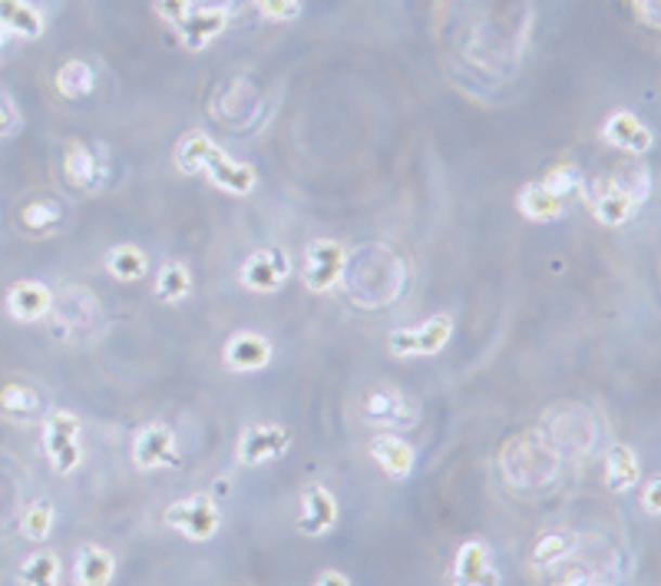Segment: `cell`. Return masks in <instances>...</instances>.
Instances as JSON below:
<instances>
[{
	"label": "cell",
	"instance_id": "8992f818",
	"mask_svg": "<svg viewBox=\"0 0 661 586\" xmlns=\"http://www.w3.org/2000/svg\"><path fill=\"white\" fill-rule=\"evenodd\" d=\"M291 447V434L282 424H248L238 437V461L245 468H258L278 461L282 454Z\"/></svg>",
	"mask_w": 661,
	"mask_h": 586
},
{
	"label": "cell",
	"instance_id": "1f68e13d",
	"mask_svg": "<svg viewBox=\"0 0 661 586\" xmlns=\"http://www.w3.org/2000/svg\"><path fill=\"white\" fill-rule=\"evenodd\" d=\"M21 222H24V229H30V232H50V229L60 222V206H56L53 200H37V203L24 206Z\"/></svg>",
	"mask_w": 661,
	"mask_h": 586
},
{
	"label": "cell",
	"instance_id": "4316f807",
	"mask_svg": "<svg viewBox=\"0 0 661 586\" xmlns=\"http://www.w3.org/2000/svg\"><path fill=\"white\" fill-rule=\"evenodd\" d=\"M549 195H556V200H569V195H575V192H582V186H585V179H582V173H579V166L575 163H559V166H553L546 176H543V182H540Z\"/></svg>",
	"mask_w": 661,
	"mask_h": 586
},
{
	"label": "cell",
	"instance_id": "8fae6325",
	"mask_svg": "<svg viewBox=\"0 0 661 586\" xmlns=\"http://www.w3.org/2000/svg\"><path fill=\"white\" fill-rule=\"evenodd\" d=\"M229 21H232V8H225V4L192 8V14L179 27V40L185 50H206L212 40H219L229 30Z\"/></svg>",
	"mask_w": 661,
	"mask_h": 586
},
{
	"label": "cell",
	"instance_id": "ab89813d",
	"mask_svg": "<svg viewBox=\"0 0 661 586\" xmlns=\"http://www.w3.org/2000/svg\"><path fill=\"white\" fill-rule=\"evenodd\" d=\"M588 579L582 576V573H572V576H566V579H559L556 586H585Z\"/></svg>",
	"mask_w": 661,
	"mask_h": 586
},
{
	"label": "cell",
	"instance_id": "f35d334b",
	"mask_svg": "<svg viewBox=\"0 0 661 586\" xmlns=\"http://www.w3.org/2000/svg\"><path fill=\"white\" fill-rule=\"evenodd\" d=\"M314 586H351V579H348L341 570H324V573L314 579Z\"/></svg>",
	"mask_w": 661,
	"mask_h": 586
},
{
	"label": "cell",
	"instance_id": "d4e9b609",
	"mask_svg": "<svg viewBox=\"0 0 661 586\" xmlns=\"http://www.w3.org/2000/svg\"><path fill=\"white\" fill-rule=\"evenodd\" d=\"M638 474H641V468H638V458H635V450H632L628 444H615V447H609V458H606V481H609V487H612L615 494L632 491V487L638 484Z\"/></svg>",
	"mask_w": 661,
	"mask_h": 586
},
{
	"label": "cell",
	"instance_id": "7a4b0ae2",
	"mask_svg": "<svg viewBox=\"0 0 661 586\" xmlns=\"http://www.w3.org/2000/svg\"><path fill=\"white\" fill-rule=\"evenodd\" d=\"M345 263H348V249L338 239H314L304 249L301 258V282L308 292H330L341 276H345Z\"/></svg>",
	"mask_w": 661,
	"mask_h": 586
},
{
	"label": "cell",
	"instance_id": "8d00e7d4",
	"mask_svg": "<svg viewBox=\"0 0 661 586\" xmlns=\"http://www.w3.org/2000/svg\"><path fill=\"white\" fill-rule=\"evenodd\" d=\"M632 11H635V21H641L651 30L661 24V4H658V0H632Z\"/></svg>",
	"mask_w": 661,
	"mask_h": 586
},
{
	"label": "cell",
	"instance_id": "60d3db41",
	"mask_svg": "<svg viewBox=\"0 0 661 586\" xmlns=\"http://www.w3.org/2000/svg\"><path fill=\"white\" fill-rule=\"evenodd\" d=\"M585 586H609V583H599V579H588Z\"/></svg>",
	"mask_w": 661,
	"mask_h": 586
},
{
	"label": "cell",
	"instance_id": "836d02e7",
	"mask_svg": "<svg viewBox=\"0 0 661 586\" xmlns=\"http://www.w3.org/2000/svg\"><path fill=\"white\" fill-rule=\"evenodd\" d=\"M255 11H258L264 21L288 24V21H298V14H301V0H255Z\"/></svg>",
	"mask_w": 661,
	"mask_h": 586
},
{
	"label": "cell",
	"instance_id": "e0dca14e",
	"mask_svg": "<svg viewBox=\"0 0 661 586\" xmlns=\"http://www.w3.org/2000/svg\"><path fill=\"white\" fill-rule=\"evenodd\" d=\"M50 305H53V295L37 279H24V282L11 285V292H8V315L14 321H24V324L47 318Z\"/></svg>",
	"mask_w": 661,
	"mask_h": 586
},
{
	"label": "cell",
	"instance_id": "74e56055",
	"mask_svg": "<svg viewBox=\"0 0 661 586\" xmlns=\"http://www.w3.org/2000/svg\"><path fill=\"white\" fill-rule=\"evenodd\" d=\"M641 507H645L651 517L661 513V477H651V481L645 484V491H641Z\"/></svg>",
	"mask_w": 661,
	"mask_h": 586
},
{
	"label": "cell",
	"instance_id": "e575fe53",
	"mask_svg": "<svg viewBox=\"0 0 661 586\" xmlns=\"http://www.w3.org/2000/svg\"><path fill=\"white\" fill-rule=\"evenodd\" d=\"M21 129V113L17 103L8 90H0V140H11Z\"/></svg>",
	"mask_w": 661,
	"mask_h": 586
},
{
	"label": "cell",
	"instance_id": "ffe728a7",
	"mask_svg": "<svg viewBox=\"0 0 661 586\" xmlns=\"http://www.w3.org/2000/svg\"><path fill=\"white\" fill-rule=\"evenodd\" d=\"M53 87L63 100H83L93 93L96 87V71H93V63L83 60V56H70V60H63L60 63V71L53 77Z\"/></svg>",
	"mask_w": 661,
	"mask_h": 586
},
{
	"label": "cell",
	"instance_id": "d590c367",
	"mask_svg": "<svg viewBox=\"0 0 661 586\" xmlns=\"http://www.w3.org/2000/svg\"><path fill=\"white\" fill-rule=\"evenodd\" d=\"M192 0H156V14L169 24V27H182L185 24V17L192 14Z\"/></svg>",
	"mask_w": 661,
	"mask_h": 586
},
{
	"label": "cell",
	"instance_id": "7c38bea8",
	"mask_svg": "<svg viewBox=\"0 0 661 586\" xmlns=\"http://www.w3.org/2000/svg\"><path fill=\"white\" fill-rule=\"evenodd\" d=\"M602 140L628 156H645L654 143L651 129L632 113V110H615L609 113V119L602 123Z\"/></svg>",
	"mask_w": 661,
	"mask_h": 586
},
{
	"label": "cell",
	"instance_id": "4dcf8cb0",
	"mask_svg": "<svg viewBox=\"0 0 661 586\" xmlns=\"http://www.w3.org/2000/svg\"><path fill=\"white\" fill-rule=\"evenodd\" d=\"M53 507L47 504V500H40V504H34V507H27V513H24V520H21V531H24V537H30V540H47L50 537V531H53Z\"/></svg>",
	"mask_w": 661,
	"mask_h": 586
},
{
	"label": "cell",
	"instance_id": "d6986e66",
	"mask_svg": "<svg viewBox=\"0 0 661 586\" xmlns=\"http://www.w3.org/2000/svg\"><path fill=\"white\" fill-rule=\"evenodd\" d=\"M103 176H106V169L87 143H77V140L66 143V150H63V179L66 182L77 189H96L103 182Z\"/></svg>",
	"mask_w": 661,
	"mask_h": 586
},
{
	"label": "cell",
	"instance_id": "ac0fdd59",
	"mask_svg": "<svg viewBox=\"0 0 661 586\" xmlns=\"http://www.w3.org/2000/svg\"><path fill=\"white\" fill-rule=\"evenodd\" d=\"M47 30V17L30 4V0H0V34H11L21 40H40Z\"/></svg>",
	"mask_w": 661,
	"mask_h": 586
},
{
	"label": "cell",
	"instance_id": "2e32d148",
	"mask_svg": "<svg viewBox=\"0 0 661 586\" xmlns=\"http://www.w3.org/2000/svg\"><path fill=\"white\" fill-rule=\"evenodd\" d=\"M588 206H592V216L599 219L602 226H609V229L625 226V222L638 213V203L628 200L622 189H615L612 179H602V182H599V189L588 195Z\"/></svg>",
	"mask_w": 661,
	"mask_h": 586
},
{
	"label": "cell",
	"instance_id": "83f0119b",
	"mask_svg": "<svg viewBox=\"0 0 661 586\" xmlns=\"http://www.w3.org/2000/svg\"><path fill=\"white\" fill-rule=\"evenodd\" d=\"M612 186L622 189L628 200H635V203L641 206L648 195H651V169H648L645 163H628L625 169H619V173L612 176Z\"/></svg>",
	"mask_w": 661,
	"mask_h": 586
},
{
	"label": "cell",
	"instance_id": "d6a6232c",
	"mask_svg": "<svg viewBox=\"0 0 661 586\" xmlns=\"http://www.w3.org/2000/svg\"><path fill=\"white\" fill-rule=\"evenodd\" d=\"M572 534H566V531H556V534H543L540 540H536V547H533V560L540 563V566H549V563H556V560H562L569 550H572Z\"/></svg>",
	"mask_w": 661,
	"mask_h": 586
},
{
	"label": "cell",
	"instance_id": "cb8c5ba5",
	"mask_svg": "<svg viewBox=\"0 0 661 586\" xmlns=\"http://www.w3.org/2000/svg\"><path fill=\"white\" fill-rule=\"evenodd\" d=\"M106 272L116 282H140L150 272V258L140 245H116L106 255Z\"/></svg>",
	"mask_w": 661,
	"mask_h": 586
},
{
	"label": "cell",
	"instance_id": "5b68a950",
	"mask_svg": "<svg viewBox=\"0 0 661 586\" xmlns=\"http://www.w3.org/2000/svg\"><path fill=\"white\" fill-rule=\"evenodd\" d=\"M364 418L377 428H397V431H411L417 424V405L397 387H374L364 398Z\"/></svg>",
	"mask_w": 661,
	"mask_h": 586
},
{
	"label": "cell",
	"instance_id": "30bf717a",
	"mask_svg": "<svg viewBox=\"0 0 661 586\" xmlns=\"http://www.w3.org/2000/svg\"><path fill=\"white\" fill-rule=\"evenodd\" d=\"M272 342L258 335V332H235L229 342H225V352H222V361L229 371L235 374H255V371H264L272 365Z\"/></svg>",
	"mask_w": 661,
	"mask_h": 586
},
{
	"label": "cell",
	"instance_id": "5bb4252c",
	"mask_svg": "<svg viewBox=\"0 0 661 586\" xmlns=\"http://www.w3.org/2000/svg\"><path fill=\"white\" fill-rule=\"evenodd\" d=\"M371 458L377 461V468L393 477V481H407L417 468V454L414 447L404 441V437H397L393 431H384L371 441Z\"/></svg>",
	"mask_w": 661,
	"mask_h": 586
},
{
	"label": "cell",
	"instance_id": "b9f144b4",
	"mask_svg": "<svg viewBox=\"0 0 661 586\" xmlns=\"http://www.w3.org/2000/svg\"><path fill=\"white\" fill-rule=\"evenodd\" d=\"M0 47H4V34H0Z\"/></svg>",
	"mask_w": 661,
	"mask_h": 586
},
{
	"label": "cell",
	"instance_id": "7402d4cb",
	"mask_svg": "<svg viewBox=\"0 0 661 586\" xmlns=\"http://www.w3.org/2000/svg\"><path fill=\"white\" fill-rule=\"evenodd\" d=\"M219 150H222V146L212 143V137H206L203 129H192V133H185V137L176 143V169L185 173V176L206 173L209 160H212Z\"/></svg>",
	"mask_w": 661,
	"mask_h": 586
},
{
	"label": "cell",
	"instance_id": "9c48e42d",
	"mask_svg": "<svg viewBox=\"0 0 661 586\" xmlns=\"http://www.w3.org/2000/svg\"><path fill=\"white\" fill-rule=\"evenodd\" d=\"M179 461L176 454V434L166 424H146L137 431V441H132V464L140 471H159Z\"/></svg>",
	"mask_w": 661,
	"mask_h": 586
},
{
	"label": "cell",
	"instance_id": "52a82bcc",
	"mask_svg": "<svg viewBox=\"0 0 661 586\" xmlns=\"http://www.w3.org/2000/svg\"><path fill=\"white\" fill-rule=\"evenodd\" d=\"M288 276H291V263L275 245L255 249L242 266V285L251 292H278Z\"/></svg>",
	"mask_w": 661,
	"mask_h": 586
},
{
	"label": "cell",
	"instance_id": "484cf974",
	"mask_svg": "<svg viewBox=\"0 0 661 586\" xmlns=\"http://www.w3.org/2000/svg\"><path fill=\"white\" fill-rule=\"evenodd\" d=\"M40 408V395L24 384V381H8L4 387H0V411H8L14 418H27Z\"/></svg>",
	"mask_w": 661,
	"mask_h": 586
},
{
	"label": "cell",
	"instance_id": "f1b7e54d",
	"mask_svg": "<svg viewBox=\"0 0 661 586\" xmlns=\"http://www.w3.org/2000/svg\"><path fill=\"white\" fill-rule=\"evenodd\" d=\"M156 295H159L163 302H182V298H189V295H192V276H189V269L179 266V263L163 266V269H159V279H156Z\"/></svg>",
	"mask_w": 661,
	"mask_h": 586
},
{
	"label": "cell",
	"instance_id": "277c9868",
	"mask_svg": "<svg viewBox=\"0 0 661 586\" xmlns=\"http://www.w3.org/2000/svg\"><path fill=\"white\" fill-rule=\"evenodd\" d=\"M450 335H453V318L433 315L430 321L417 324V329L393 332L387 345L397 358H430V355H440L446 348Z\"/></svg>",
	"mask_w": 661,
	"mask_h": 586
},
{
	"label": "cell",
	"instance_id": "603a6c76",
	"mask_svg": "<svg viewBox=\"0 0 661 586\" xmlns=\"http://www.w3.org/2000/svg\"><path fill=\"white\" fill-rule=\"evenodd\" d=\"M74 573H77L80 586H109L113 576H116V557L100 544H87L77 553V570Z\"/></svg>",
	"mask_w": 661,
	"mask_h": 586
},
{
	"label": "cell",
	"instance_id": "4fadbf2b",
	"mask_svg": "<svg viewBox=\"0 0 661 586\" xmlns=\"http://www.w3.org/2000/svg\"><path fill=\"white\" fill-rule=\"evenodd\" d=\"M453 586H500V570L493 566L487 544L470 540L459 547L453 563Z\"/></svg>",
	"mask_w": 661,
	"mask_h": 586
},
{
	"label": "cell",
	"instance_id": "6da1fadb",
	"mask_svg": "<svg viewBox=\"0 0 661 586\" xmlns=\"http://www.w3.org/2000/svg\"><path fill=\"white\" fill-rule=\"evenodd\" d=\"M163 524L182 534L185 540L206 544L222 527V507L216 504L212 494H192L189 500H179L163 513Z\"/></svg>",
	"mask_w": 661,
	"mask_h": 586
},
{
	"label": "cell",
	"instance_id": "9a60e30c",
	"mask_svg": "<svg viewBox=\"0 0 661 586\" xmlns=\"http://www.w3.org/2000/svg\"><path fill=\"white\" fill-rule=\"evenodd\" d=\"M206 176L212 179V186H219V189L229 192V195H248V192L258 186V169H255L251 163L232 160L225 150H219V153L209 160Z\"/></svg>",
	"mask_w": 661,
	"mask_h": 586
},
{
	"label": "cell",
	"instance_id": "44dd1931",
	"mask_svg": "<svg viewBox=\"0 0 661 586\" xmlns=\"http://www.w3.org/2000/svg\"><path fill=\"white\" fill-rule=\"evenodd\" d=\"M516 209L529 222H553L566 213V203L556 200V195H549L540 182H526L516 192Z\"/></svg>",
	"mask_w": 661,
	"mask_h": 586
},
{
	"label": "cell",
	"instance_id": "ba28073f",
	"mask_svg": "<svg viewBox=\"0 0 661 586\" xmlns=\"http://www.w3.org/2000/svg\"><path fill=\"white\" fill-rule=\"evenodd\" d=\"M341 510H338V497L330 494L324 484H311L301 491V517H298V531L304 537H324L338 527Z\"/></svg>",
	"mask_w": 661,
	"mask_h": 586
},
{
	"label": "cell",
	"instance_id": "f546056e",
	"mask_svg": "<svg viewBox=\"0 0 661 586\" xmlns=\"http://www.w3.org/2000/svg\"><path fill=\"white\" fill-rule=\"evenodd\" d=\"M17 576L27 586H60V560L56 553H34L27 557Z\"/></svg>",
	"mask_w": 661,
	"mask_h": 586
},
{
	"label": "cell",
	"instance_id": "3957f363",
	"mask_svg": "<svg viewBox=\"0 0 661 586\" xmlns=\"http://www.w3.org/2000/svg\"><path fill=\"white\" fill-rule=\"evenodd\" d=\"M43 447L56 474H70L80 468V418L74 411H53L43 424Z\"/></svg>",
	"mask_w": 661,
	"mask_h": 586
}]
</instances>
